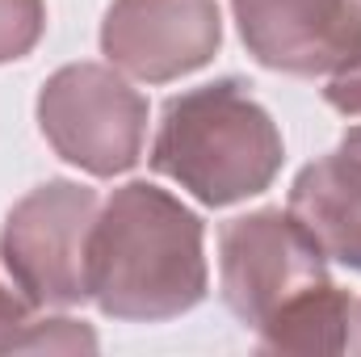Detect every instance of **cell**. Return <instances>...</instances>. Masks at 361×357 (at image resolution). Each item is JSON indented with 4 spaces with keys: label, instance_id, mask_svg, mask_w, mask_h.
Returning a JSON list of instances; mask_svg holds the SVG:
<instances>
[{
    "label": "cell",
    "instance_id": "obj_1",
    "mask_svg": "<svg viewBox=\"0 0 361 357\" xmlns=\"http://www.w3.org/2000/svg\"><path fill=\"white\" fill-rule=\"evenodd\" d=\"M210 290L206 223L152 181L118 185L97 214L89 248V303L105 320L164 324Z\"/></svg>",
    "mask_w": 361,
    "mask_h": 357
},
{
    "label": "cell",
    "instance_id": "obj_2",
    "mask_svg": "<svg viewBox=\"0 0 361 357\" xmlns=\"http://www.w3.org/2000/svg\"><path fill=\"white\" fill-rule=\"evenodd\" d=\"M281 131L240 76L169 97L147 156L152 173L177 181L214 210L265 193L281 173Z\"/></svg>",
    "mask_w": 361,
    "mask_h": 357
},
{
    "label": "cell",
    "instance_id": "obj_3",
    "mask_svg": "<svg viewBox=\"0 0 361 357\" xmlns=\"http://www.w3.org/2000/svg\"><path fill=\"white\" fill-rule=\"evenodd\" d=\"M38 131L89 177H122L143 160L147 97L114 63H68L38 92Z\"/></svg>",
    "mask_w": 361,
    "mask_h": 357
},
{
    "label": "cell",
    "instance_id": "obj_4",
    "mask_svg": "<svg viewBox=\"0 0 361 357\" xmlns=\"http://www.w3.org/2000/svg\"><path fill=\"white\" fill-rule=\"evenodd\" d=\"M97 214V189L68 177L42 181L8 210L0 227V265L42 311L89 303V248Z\"/></svg>",
    "mask_w": 361,
    "mask_h": 357
},
{
    "label": "cell",
    "instance_id": "obj_5",
    "mask_svg": "<svg viewBox=\"0 0 361 357\" xmlns=\"http://www.w3.org/2000/svg\"><path fill=\"white\" fill-rule=\"evenodd\" d=\"M324 282H332L328 257L290 210L265 206L219 227V294L244 328L257 332L273 311Z\"/></svg>",
    "mask_w": 361,
    "mask_h": 357
},
{
    "label": "cell",
    "instance_id": "obj_6",
    "mask_svg": "<svg viewBox=\"0 0 361 357\" xmlns=\"http://www.w3.org/2000/svg\"><path fill=\"white\" fill-rule=\"evenodd\" d=\"M231 17L269 72L336 80L361 68V0H231Z\"/></svg>",
    "mask_w": 361,
    "mask_h": 357
},
{
    "label": "cell",
    "instance_id": "obj_7",
    "mask_svg": "<svg viewBox=\"0 0 361 357\" xmlns=\"http://www.w3.org/2000/svg\"><path fill=\"white\" fill-rule=\"evenodd\" d=\"M219 47V0H114L101 21V55L143 85H169L206 68Z\"/></svg>",
    "mask_w": 361,
    "mask_h": 357
},
{
    "label": "cell",
    "instance_id": "obj_8",
    "mask_svg": "<svg viewBox=\"0 0 361 357\" xmlns=\"http://www.w3.org/2000/svg\"><path fill=\"white\" fill-rule=\"evenodd\" d=\"M286 210L328 261L361 273V156L336 147L311 160L290 185Z\"/></svg>",
    "mask_w": 361,
    "mask_h": 357
},
{
    "label": "cell",
    "instance_id": "obj_9",
    "mask_svg": "<svg viewBox=\"0 0 361 357\" xmlns=\"http://www.w3.org/2000/svg\"><path fill=\"white\" fill-rule=\"evenodd\" d=\"M353 303L357 298L349 290H341L336 282L311 286L257 328V349L261 353H294V357L349 353Z\"/></svg>",
    "mask_w": 361,
    "mask_h": 357
},
{
    "label": "cell",
    "instance_id": "obj_10",
    "mask_svg": "<svg viewBox=\"0 0 361 357\" xmlns=\"http://www.w3.org/2000/svg\"><path fill=\"white\" fill-rule=\"evenodd\" d=\"M92 353L97 332L80 320L42 311L0 265V353Z\"/></svg>",
    "mask_w": 361,
    "mask_h": 357
},
{
    "label": "cell",
    "instance_id": "obj_11",
    "mask_svg": "<svg viewBox=\"0 0 361 357\" xmlns=\"http://www.w3.org/2000/svg\"><path fill=\"white\" fill-rule=\"evenodd\" d=\"M47 34V0H0V63L25 59Z\"/></svg>",
    "mask_w": 361,
    "mask_h": 357
},
{
    "label": "cell",
    "instance_id": "obj_12",
    "mask_svg": "<svg viewBox=\"0 0 361 357\" xmlns=\"http://www.w3.org/2000/svg\"><path fill=\"white\" fill-rule=\"evenodd\" d=\"M328 105L336 109V114H345V118H361V68L353 72H345V76H336V80H328Z\"/></svg>",
    "mask_w": 361,
    "mask_h": 357
},
{
    "label": "cell",
    "instance_id": "obj_13",
    "mask_svg": "<svg viewBox=\"0 0 361 357\" xmlns=\"http://www.w3.org/2000/svg\"><path fill=\"white\" fill-rule=\"evenodd\" d=\"M349 353H361V298L353 303V332H349Z\"/></svg>",
    "mask_w": 361,
    "mask_h": 357
},
{
    "label": "cell",
    "instance_id": "obj_14",
    "mask_svg": "<svg viewBox=\"0 0 361 357\" xmlns=\"http://www.w3.org/2000/svg\"><path fill=\"white\" fill-rule=\"evenodd\" d=\"M341 147H345V152H353V156H361V122H357V126H349V131H345Z\"/></svg>",
    "mask_w": 361,
    "mask_h": 357
}]
</instances>
